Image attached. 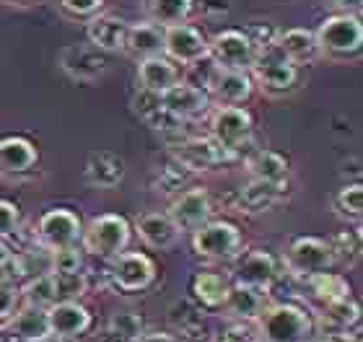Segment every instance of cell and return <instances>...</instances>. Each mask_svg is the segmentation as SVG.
Instances as JSON below:
<instances>
[{
    "instance_id": "1",
    "label": "cell",
    "mask_w": 363,
    "mask_h": 342,
    "mask_svg": "<svg viewBox=\"0 0 363 342\" xmlns=\"http://www.w3.org/2000/svg\"><path fill=\"white\" fill-rule=\"evenodd\" d=\"M259 337L265 342H306L311 335L309 314L294 304H275L257 317Z\"/></svg>"
},
{
    "instance_id": "2",
    "label": "cell",
    "mask_w": 363,
    "mask_h": 342,
    "mask_svg": "<svg viewBox=\"0 0 363 342\" xmlns=\"http://www.w3.org/2000/svg\"><path fill=\"white\" fill-rule=\"evenodd\" d=\"M252 70H255L257 86L270 96H283V93L294 91L296 84H298V65L288 60L286 55L280 52L278 45L259 50Z\"/></svg>"
},
{
    "instance_id": "3",
    "label": "cell",
    "mask_w": 363,
    "mask_h": 342,
    "mask_svg": "<svg viewBox=\"0 0 363 342\" xmlns=\"http://www.w3.org/2000/svg\"><path fill=\"white\" fill-rule=\"evenodd\" d=\"M84 249L99 257H117L130 241V223L122 215L106 213L99 215L81 234Z\"/></svg>"
},
{
    "instance_id": "4",
    "label": "cell",
    "mask_w": 363,
    "mask_h": 342,
    "mask_svg": "<svg viewBox=\"0 0 363 342\" xmlns=\"http://www.w3.org/2000/svg\"><path fill=\"white\" fill-rule=\"evenodd\" d=\"M319 45V52L335 55V57H348L356 55L363 45V26L353 13L330 16L319 31L314 34Z\"/></svg>"
},
{
    "instance_id": "5",
    "label": "cell",
    "mask_w": 363,
    "mask_h": 342,
    "mask_svg": "<svg viewBox=\"0 0 363 342\" xmlns=\"http://www.w3.org/2000/svg\"><path fill=\"white\" fill-rule=\"evenodd\" d=\"M192 246L205 259H231L242 246V234L234 223L208 221L197 231H192Z\"/></svg>"
},
{
    "instance_id": "6",
    "label": "cell",
    "mask_w": 363,
    "mask_h": 342,
    "mask_svg": "<svg viewBox=\"0 0 363 342\" xmlns=\"http://www.w3.org/2000/svg\"><path fill=\"white\" fill-rule=\"evenodd\" d=\"M208 55L218 62L220 68L228 70H252L257 60V47L252 45V39L244 31L228 29L220 31L208 42Z\"/></svg>"
},
{
    "instance_id": "7",
    "label": "cell",
    "mask_w": 363,
    "mask_h": 342,
    "mask_svg": "<svg viewBox=\"0 0 363 342\" xmlns=\"http://www.w3.org/2000/svg\"><path fill=\"white\" fill-rule=\"evenodd\" d=\"M172 153H174V159L179 161L182 166L189 169L192 174L195 171H211V169L236 159L234 153L228 151V148H223L213 137H187L179 145H174Z\"/></svg>"
},
{
    "instance_id": "8",
    "label": "cell",
    "mask_w": 363,
    "mask_h": 342,
    "mask_svg": "<svg viewBox=\"0 0 363 342\" xmlns=\"http://www.w3.org/2000/svg\"><path fill=\"white\" fill-rule=\"evenodd\" d=\"M333 251H330V244L325 239H317V236H298L286 251V265L288 270L298 278H306V275L314 273H325L333 265Z\"/></svg>"
},
{
    "instance_id": "9",
    "label": "cell",
    "mask_w": 363,
    "mask_h": 342,
    "mask_svg": "<svg viewBox=\"0 0 363 342\" xmlns=\"http://www.w3.org/2000/svg\"><path fill=\"white\" fill-rule=\"evenodd\" d=\"M211 132H213V140H218L223 148H228L236 156L244 148V143H250L252 137L250 112L242 107H231V104L220 107L218 112L213 114Z\"/></svg>"
},
{
    "instance_id": "10",
    "label": "cell",
    "mask_w": 363,
    "mask_h": 342,
    "mask_svg": "<svg viewBox=\"0 0 363 342\" xmlns=\"http://www.w3.org/2000/svg\"><path fill=\"white\" fill-rule=\"evenodd\" d=\"M112 270H109V278L120 290L125 293H138V290H145L156 278V267L145 254L140 251H120L117 257H112Z\"/></svg>"
},
{
    "instance_id": "11",
    "label": "cell",
    "mask_w": 363,
    "mask_h": 342,
    "mask_svg": "<svg viewBox=\"0 0 363 342\" xmlns=\"http://www.w3.org/2000/svg\"><path fill=\"white\" fill-rule=\"evenodd\" d=\"M81 234H84V226L78 221V215L70 210L55 207L39 218V239L52 251L65 249V246H78Z\"/></svg>"
},
{
    "instance_id": "12",
    "label": "cell",
    "mask_w": 363,
    "mask_h": 342,
    "mask_svg": "<svg viewBox=\"0 0 363 342\" xmlns=\"http://www.w3.org/2000/svg\"><path fill=\"white\" fill-rule=\"evenodd\" d=\"M213 205H211V195L205 187H192V190L182 192L179 198L172 203L169 207V218L177 228L182 231H197L200 226L211 221Z\"/></svg>"
},
{
    "instance_id": "13",
    "label": "cell",
    "mask_w": 363,
    "mask_h": 342,
    "mask_svg": "<svg viewBox=\"0 0 363 342\" xmlns=\"http://www.w3.org/2000/svg\"><path fill=\"white\" fill-rule=\"evenodd\" d=\"M164 55L169 60L182 62V65H192V62L208 55V42L189 23L164 26Z\"/></svg>"
},
{
    "instance_id": "14",
    "label": "cell",
    "mask_w": 363,
    "mask_h": 342,
    "mask_svg": "<svg viewBox=\"0 0 363 342\" xmlns=\"http://www.w3.org/2000/svg\"><path fill=\"white\" fill-rule=\"evenodd\" d=\"M106 52L94 45H73L65 47L60 55V68L76 81H94L106 73Z\"/></svg>"
},
{
    "instance_id": "15",
    "label": "cell",
    "mask_w": 363,
    "mask_h": 342,
    "mask_svg": "<svg viewBox=\"0 0 363 342\" xmlns=\"http://www.w3.org/2000/svg\"><path fill=\"white\" fill-rule=\"evenodd\" d=\"M161 101L179 120H192L197 114L208 112V107H211L208 91L200 86L187 84V81H179V84L169 86L167 91H161Z\"/></svg>"
},
{
    "instance_id": "16",
    "label": "cell",
    "mask_w": 363,
    "mask_h": 342,
    "mask_svg": "<svg viewBox=\"0 0 363 342\" xmlns=\"http://www.w3.org/2000/svg\"><path fill=\"white\" fill-rule=\"evenodd\" d=\"M47 321L50 332L57 337H78L91 327V314L84 304L78 301H57L47 309Z\"/></svg>"
},
{
    "instance_id": "17",
    "label": "cell",
    "mask_w": 363,
    "mask_h": 342,
    "mask_svg": "<svg viewBox=\"0 0 363 342\" xmlns=\"http://www.w3.org/2000/svg\"><path fill=\"white\" fill-rule=\"evenodd\" d=\"M182 81V70L177 68L174 60H169L167 55H153V57H143L138 62V84L145 91H167L169 86H174Z\"/></svg>"
},
{
    "instance_id": "18",
    "label": "cell",
    "mask_w": 363,
    "mask_h": 342,
    "mask_svg": "<svg viewBox=\"0 0 363 342\" xmlns=\"http://www.w3.org/2000/svg\"><path fill=\"white\" fill-rule=\"evenodd\" d=\"M133 109H135L138 117H140L151 130H156V132H177V130H182V122H184L164 107L161 93L145 91V89H140V91L135 93Z\"/></svg>"
},
{
    "instance_id": "19",
    "label": "cell",
    "mask_w": 363,
    "mask_h": 342,
    "mask_svg": "<svg viewBox=\"0 0 363 342\" xmlns=\"http://www.w3.org/2000/svg\"><path fill=\"white\" fill-rule=\"evenodd\" d=\"M223 309L231 319L239 321H252L257 319L262 309H265V288H255V285H244L236 283L234 288H228L226 298H223Z\"/></svg>"
},
{
    "instance_id": "20",
    "label": "cell",
    "mask_w": 363,
    "mask_h": 342,
    "mask_svg": "<svg viewBox=\"0 0 363 342\" xmlns=\"http://www.w3.org/2000/svg\"><path fill=\"white\" fill-rule=\"evenodd\" d=\"M236 283H244V285H255V288H267L275 278H278V267H275V259L262 249H255L250 254L239 257L236 262Z\"/></svg>"
},
{
    "instance_id": "21",
    "label": "cell",
    "mask_w": 363,
    "mask_h": 342,
    "mask_svg": "<svg viewBox=\"0 0 363 342\" xmlns=\"http://www.w3.org/2000/svg\"><path fill=\"white\" fill-rule=\"evenodd\" d=\"M128 23L114 16H96L89 21L86 37L89 45H94L101 52H120L125 50V37H128Z\"/></svg>"
},
{
    "instance_id": "22",
    "label": "cell",
    "mask_w": 363,
    "mask_h": 342,
    "mask_svg": "<svg viewBox=\"0 0 363 342\" xmlns=\"http://www.w3.org/2000/svg\"><path fill=\"white\" fill-rule=\"evenodd\" d=\"M37 145L26 137L11 135L0 140V174H23L37 164Z\"/></svg>"
},
{
    "instance_id": "23",
    "label": "cell",
    "mask_w": 363,
    "mask_h": 342,
    "mask_svg": "<svg viewBox=\"0 0 363 342\" xmlns=\"http://www.w3.org/2000/svg\"><path fill=\"white\" fill-rule=\"evenodd\" d=\"M252 78L247 70H228V68H218V73L213 76L211 81V89L216 96H218L223 104H244V101L252 96Z\"/></svg>"
},
{
    "instance_id": "24",
    "label": "cell",
    "mask_w": 363,
    "mask_h": 342,
    "mask_svg": "<svg viewBox=\"0 0 363 342\" xmlns=\"http://www.w3.org/2000/svg\"><path fill=\"white\" fill-rule=\"evenodd\" d=\"M86 179L94 187L112 190L125 179V161H122V156L109 151L91 153L89 161H86Z\"/></svg>"
},
{
    "instance_id": "25",
    "label": "cell",
    "mask_w": 363,
    "mask_h": 342,
    "mask_svg": "<svg viewBox=\"0 0 363 342\" xmlns=\"http://www.w3.org/2000/svg\"><path fill=\"white\" fill-rule=\"evenodd\" d=\"M135 228H138V236H140L148 246H153V249H169V246H174L177 239H179V228H177L174 223H172V218L164 213L140 215Z\"/></svg>"
},
{
    "instance_id": "26",
    "label": "cell",
    "mask_w": 363,
    "mask_h": 342,
    "mask_svg": "<svg viewBox=\"0 0 363 342\" xmlns=\"http://www.w3.org/2000/svg\"><path fill=\"white\" fill-rule=\"evenodd\" d=\"M275 45L280 47V52L286 55L294 65H303V62L317 60L319 55H322V52H319L317 37H314V31H309V29L280 31Z\"/></svg>"
},
{
    "instance_id": "27",
    "label": "cell",
    "mask_w": 363,
    "mask_h": 342,
    "mask_svg": "<svg viewBox=\"0 0 363 342\" xmlns=\"http://www.w3.org/2000/svg\"><path fill=\"white\" fill-rule=\"evenodd\" d=\"M125 50L138 60L153 57V55H164V26L153 21L130 26L128 37H125Z\"/></svg>"
},
{
    "instance_id": "28",
    "label": "cell",
    "mask_w": 363,
    "mask_h": 342,
    "mask_svg": "<svg viewBox=\"0 0 363 342\" xmlns=\"http://www.w3.org/2000/svg\"><path fill=\"white\" fill-rule=\"evenodd\" d=\"M283 195V182H265V179H252L239 190V207L244 213H265L270 210Z\"/></svg>"
},
{
    "instance_id": "29",
    "label": "cell",
    "mask_w": 363,
    "mask_h": 342,
    "mask_svg": "<svg viewBox=\"0 0 363 342\" xmlns=\"http://www.w3.org/2000/svg\"><path fill=\"white\" fill-rule=\"evenodd\" d=\"M11 335L21 342H34L39 337L50 335V321H47V309L26 304L21 312L13 314L11 319Z\"/></svg>"
},
{
    "instance_id": "30",
    "label": "cell",
    "mask_w": 363,
    "mask_h": 342,
    "mask_svg": "<svg viewBox=\"0 0 363 342\" xmlns=\"http://www.w3.org/2000/svg\"><path fill=\"white\" fill-rule=\"evenodd\" d=\"M244 164H247V169H250V174L255 176V179H265V182H286V176H288L286 159L278 156L275 151H265V148L252 151Z\"/></svg>"
},
{
    "instance_id": "31",
    "label": "cell",
    "mask_w": 363,
    "mask_h": 342,
    "mask_svg": "<svg viewBox=\"0 0 363 342\" xmlns=\"http://www.w3.org/2000/svg\"><path fill=\"white\" fill-rule=\"evenodd\" d=\"M228 293V280L218 273H200L192 280V296L205 309H218Z\"/></svg>"
},
{
    "instance_id": "32",
    "label": "cell",
    "mask_w": 363,
    "mask_h": 342,
    "mask_svg": "<svg viewBox=\"0 0 363 342\" xmlns=\"http://www.w3.org/2000/svg\"><path fill=\"white\" fill-rule=\"evenodd\" d=\"M303 283L309 285L311 296L317 298V301H322V306L330 304V301H337V298H345L350 296V285L345 280H342L340 275L335 273H314V275H306L303 278Z\"/></svg>"
},
{
    "instance_id": "33",
    "label": "cell",
    "mask_w": 363,
    "mask_h": 342,
    "mask_svg": "<svg viewBox=\"0 0 363 342\" xmlns=\"http://www.w3.org/2000/svg\"><path fill=\"white\" fill-rule=\"evenodd\" d=\"M189 11H192V0H148L151 21L159 23V26L184 23Z\"/></svg>"
},
{
    "instance_id": "34",
    "label": "cell",
    "mask_w": 363,
    "mask_h": 342,
    "mask_svg": "<svg viewBox=\"0 0 363 342\" xmlns=\"http://www.w3.org/2000/svg\"><path fill=\"white\" fill-rule=\"evenodd\" d=\"M322 321H325V327L348 329L350 324L358 321V306L350 301V296L330 301V304H325V309H322Z\"/></svg>"
},
{
    "instance_id": "35",
    "label": "cell",
    "mask_w": 363,
    "mask_h": 342,
    "mask_svg": "<svg viewBox=\"0 0 363 342\" xmlns=\"http://www.w3.org/2000/svg\"><path fill=\"white\" fill-rule=\"evenodd\" d=\"M50 275H52L57 301H78L86 293V288H89V280H86V275L81 270L78 273H50Z\"/></svg>"
},
{
    "instance_id": "36",
    "label": "cell",
    "mask_w": 363,
    "mask_h": 342,
    "mask_svg": "<svg viewBox=\"0 0 363 342\" xmlns=\"http://www.w3.org/2000/svg\"><path fill=\"white\" fill-rule=\"evenodd\" d=\"M23 298H26V304L42 306V309H50L52 304H57L52 275H42L37 280L26 283V285H23Z\"/></svg>"
},
{
    "instance_id": "37",
    "label": "cell",
    "mask_w": 363,
    "mask_h": 342,
    "mask_svg": "<svg viewBox=\"0 0 363 342\" xmlns=\"http://www.w3.org/2000/svg\"><path fill=\"white\" fill-rule=\"evenodd\" d=\"M106 332L114 337H122V340L135 342V337L143 332V317L135 312H117L112 314V319L106 324Z\"/></svg>"
},
{
    "instance_id": "38",
    "label": "cell",
    "mask_w": 363,
    "mask_h": 342,
    "mask_svg": "<svg viewBox=\"0 0 363 342\" xmlns=\"http://www.w3.org/2000/svg\"><path fill=\"white\" fill-rule=\"evenodd\" d=\"M327 244H330L335 262H353L361 254V234L358 231H340Z\"/></svg>"
},
{
    "instance_id": "39",
    "label": "cell",
    "mask_w": 363,
    "mask_h": 342,
    "mask_svg": "<svg viewBox=\"0 0 363 342\" xmlns=\"http://www.w3.org/2000/svg\"><path fill=\"white\" fill-rule=\"evenodd\" d=\"M189 176H192V171L182 166L177 159H172V164H167V166L159 171L156 187H159V192H179L182 187L189 182Z\"/></svg>"
},
{
    "instance_id": "40",
    "label": "cell",
    "mask_w": 363,
    "mask_h": 342,
    "mask_svg": "<svg viewBox=\"0 0 363 342\" xmlns=\"http://www.w3.org/2000/svg\"><path fill=\"white\" fill-rule=\"evenodd\" d=\"M337 207H340L345 215L358 218L363 210V187L361 184H348V187H342L340 195H337Z\"/></svg>"
},
{
    "instance_id": "41",
    "label": "cell",
    "mask_w": 363,
    "mask_h": 342,
    "mask_svg": "<svg viewBox=\"0 0 363 342\" xmlns=\"http://www.w3.org/2000/svg\"><path fill=\"white\" fill-rule=\"evenodd\" d=\"M81 251L78 246H65V249L52 251V273H78L81 270Z\"/></svg>"
},
{
    "instance_id": "42",
    "label": "cell",
    "mask_w": 363,
    "mask_h": 342,
    "mask_svg": "<svg viewBox=\"0 0 363 342\" xmlns=\"http://www.w3.org/2000/svg\"><path fill=\"white\" fill-rule=\"evenodd\" d=\"M244 34L252 39V45L257 47V52H259V50H265V47H270V45H275V42H278L280 31L275 29L270 21H265V23H252V29L244 31Z\"/></svg>"
},
{
    "instance_id": "43",
    "label": "cell",
    "mask_w": 363,
    "mask_h": 342,
    "mask_svg": "<svg viewBox=\"0 0 363 342\" xmlns=\"http://www.w3.org/2000/svg\"><path fill=\"white\" fill-rule=\"evenodd\" d=\"M13 231H18V210L13 203L0 200V239L11 236Z\"/></svg>"
},
{
    "instance_id": "44",
    "label": "cell",
    "mask_w": 363,
    "mask_h": 342,
    "mask_svg": "<svg viewBox=\"0 0 363 342\" xmlns=\"http://www.w3.org/2000/svg\"><path fill=\"white\" fill-rule=\"evenodd\" d=\"M60 3L73 16H94L99 13V8L104 6V0H60Z\"/></svg>"
},
{
    "instance_id": "45",
    "label": "cell",
    "mask_w": 363,
    "mask_h": 342,
    "mask_svg": "<svg viewBox=\"0 0 363 342\" xmlns=\"http://www.w3.org/2000/svg\"><path fill=\"white\" fill-rule=\"evenodd\" d=\"M13 309H16V288L0 280V321L13 317Z\"/></svg>"
},
{
    "instance_id": "46",
    "label": "cell",
    "mask_w": 363,
    "mask_h": 342,
    "mask_svg": "<svg viewBox=\"0 0 363 342\" xmlns=\"http://www.w3.org/2000/svg\"><path fill=\"white\" fill-rule=\"evenodd\" d=\"M135 342H177L172 335H167V332H140V335L135 337Z\"/></svg>"
},
{
    "instance_id": "47",
    "label": "cell",
    "mask_w": 363,
    "mask_h": 342,
    "mask_svg": "<svg viewBox=\"0 0 363 342\" xmlns=\"http://www.w3.org/2000/svg\"><path fill=\"white\" fill-rule=\"evenodd\" d=\"M335 8H340L342 13H353V11H361L363 0H333Z\"/></svg>"
},
{
    "instance_id": "48",
    "label": "cell",
    "mask_w": 363,
    "mask_h": 342,
    "mask_svg": "<svg viewBox=\"0 0 363 342\" xmlns=\"http://www.w3.org/2000/svg\"><path fill=\"white\" fill-rule=\"evenodd\" d=\"M34 342H68V340H65V337H57V335H52V332H50V335L39 337V340H34Z\"/></svg>"
},
{
    "instance_id": "49",
    "label": "cell",
    "mask_w": 363,
    "mask_h": 342,
    "mask_svg": "<svg viewBox=\"0 0 363 342\" xmlns=\"http://www.w3.org/2000/svg\"><path fill=\"white\" fill-rule=\"evenodd\" d=\"M8 257H11V251H8V246L3 244V239H0V265H3Z\"/></svg>"
},
{
    "instance_id": "50",
    "label": "cell",
    "mask_w": 363,
    "mask_h": 342,
    "mask_svg": "<svg viewBox=\"0 0 363 342\" xmlns=\"http://www.w3.org/2000/svg\"><path fill=\"white\" fill-rule=\"evenodd\" d=\"M3 3H11V6H31V3H37V0H3Z\"/></svg>"
},
{
    "instance_id": "51",
    "label": "cell",
    "mask_w": 363,
    "mask_h": 342,
    "mask_svg": "<svg viewBox=\"0 0 363 342\" xmlns=\"http://www.w3.org/2000/svg\"><path fill=\"white\" fill-rule=\"evenodd\" d=\"M104 342H130V340H122V337H114V335H106Z\"/></svg>"
}]
</instances>
